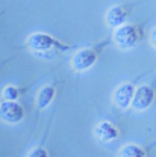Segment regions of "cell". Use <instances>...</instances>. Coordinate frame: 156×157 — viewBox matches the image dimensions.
Returning <instances> with one entry per match:
<instances>
[{
  "label": "cell",
  "mask_w": 156,
  "mask_h": 157,
  "mask_svg": "<svg viewBox=\"0 0 156 157\" xmlns=\"http://www.w3.org/2000/svg\"><path fill=\"white\" fill-rule=\"evenodd\" d=\"M138 29L134 24H123L121 27L115 29L114 32V41L120 48L123 50H129V48H134L138 42Z\"/></svg>",
  "instance_id": "6da1fadb"
},
{
  "label": "cell",
  "mask_w": 156,
  "mask_h": 157,
  "mask_svg": "<svg viewBox=\"0 0 156 157\" xmlns=\"http://www.w3.org/2000/svg\"><path fill=\"white\" fill-rule=\"evenodd\" d=\"M153 101H155V89L149 85H141L134 92L130 106L135 110H146L153 104Z\"/></svg>",
  "instance_id": "7a4b0ae2"
},
{
  "label": "cell",
  "mask_w": 156,
  "mask_h": 157,
  "mask_svg": "<svg viewBox=\"0 0 156 157\" xmlns=\"http://www.w3.org/2000/svg\"><path fill=\"white\" fill-rule=\"evenodd\" d=\"M0 118L9 124H17L24 118V109L17 101H3L0 104Z\"/></svg>",
  "instance_id": "3957f363"
},
{
  "label": "cell",
  "mask_w": 156,
  "mask_h": 157,
  "mask_svg": "<svg viewBox=\"0 0 156 157\" xmlns=\"http://www.w3.org/2000/svg\"><path fill=\"white\" fill-rule=\"evenodd\" d=\"M97 60V53L93 48H82L73 56L71 67L76 71H86L90 70Z\"/></svg>",
  "instance_id": "277c9868"
},
{
  "label": "cell",
  "mask_w": 156,
  "mask_h": 157,
  "mask_svg": "<svg viewBox=\"0 0 156 157\" xmlns=\"http://www.w3.org/2000/svg\"><path fill=\"white\" fill-rule=\"evenodd\" d=\"M56 44H58L56 39H53L47 33H41V32L32 33L27 38V47L34 52H47L52 47H55Z\"/></svg>",
  "instance_id": "5b68a950"
},
{
  "label": "cell",
  "mask_w": 156,
  "mask_h": 157,
  "mask_svg": "<svg viewBox=\"0 0 156 157\" xmlns=\"http://www.w3.org/2000/svg\"><path fill=\"white\" fill-rule=\"evenodd\" d=\"M135 86L132 83H121L114 92V103L121 109H127L132 103Z\"/></svg>",
  "instance_id": "8992f818"
},
{
  "label": "cell",
  "mask_w": 156,
  "mask_h": 157,
  "mask_svg": "<svg viewBox=\"0 0 156 157\" xmlns=\"http://www.w3.org/2000/svg\"><path fill=\"white\" fill-rule=\"evenodd\" d=\"M94 135L102 142H112L118 137V128L109 121H102L96 125Z\"/></svg>",
  "instance_id": "52a82bcc"
},
{
  "label": "cell",
  "mask_w": 156,
  "mask_h": 157,
  "mask_svg": "<svg viewBox=\"0 0 156 157\" xmlns=\"http://www.w3.org/2000/svg\"><path fill=\"white\" fill-rule=\"evenodd\" d=\"M127 17H129V14H127V11L123 6H112L106 12V23H108L109 27L118 29L123 24H126Z\"/></svg>",
  "instance_id": "ba28073f"
},
{
  "label": "cell",
  "mask_w": 156,
  "mask_h": 157,
  "mask_svg": "<svg viewBox=\"0 0 156 157\" xmlns=\"http://www.w3.org/2000/svg\"><path fill=\"white\" fill-rule=\"evenodd\" d=\"M55 92L56 91H55L53 86H44L38 92V97H37V106H38V109H46L52 103V100L55 98Z\"/></svg>",
  "instance_id": "9c48e42d"
},
{
  "label": "cell",
  "mask_w": 156,
  "mask_h": 157,
  "mask_svg": "<svg viewBox=\"0 0 156 157\" xmlns=\"http://www.w3.org/2000/svg\"><path fill=\"white\" fill-rule=\"evenodd\" d=\"M120 157H146V151L137 144H127L120 150Z\"/></svg>",
  "instance_id": "30bf717a"
},
{
  "label": "cell",
  "mask_w": 156,
  "mask_h": 157,
  "mask_svg": "<svg viewBox=\"0 0 156 157\" xmlns=\"http://www.w3.org/2000/svg\"><path fill=\"white\" fill-rule=\"evenodd\" d=\"M20 95V91L18 88H15V86H6L5 89H3V98H5V101H15Z\"/></svg>",
  "instance_id": "8fae6325"
},
{
  "label": "cell",
  "mask_w": 156,
  "mask_h": 157,
  "mask_svg": "<svg viewBox=\"0 0 156 157\" xmlns=\"http://www.w3.org/2000/svg\"><path fill=\"white\" fill-rule=\"evenodd\" d=\"M27 157H49V154H47V151L44 148H35L34 151L29 153Z\"/></svg>",
  "instance_id": "7c38bea8"
},
{
  "label": "cell",
  "mask_w": 156,
  "mask_h": 157,
  "mask_svg": "<svg viewBox=\"0 0 156 157\" xmlns=\"http://www.w3.org/2000/svg\"><path fill=\"white\" fill-rule=\"evenodd\" d=\"M150 42H152V45L156 48V27L150 32Z\"/></svg>",
  "instance_id": "4fadbf2b"
}]
</instances>
